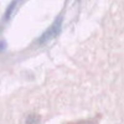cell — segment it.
Segmentation results:
<instances>
[{
	"label": "cell",
	"mask_w": 124,
	"mask_h": 124,
	"mask_svg": "<svg viewBox=\"0 0 124 124\" xmlns=\"http://www.w3.org/2000/svg\"><path fill=\"white\" fill-rule=\"evenodd\" d=\"M62 23H63V14H61V15H58V16L56 17V20L52 23V25H51V26L45 31V32L37 39L36 44H37V45H45V44L48 42V41L56 39V37L60 35V32H61Z\"/></svg>",
	"instance_id": "6da1fadb"
},
{
	"label": "cell",
	"mask_w": 124,
	"mask_h": 124,
	"mask_svg": "<svg viewBox=\"0 0 124 124\" xmlns=\"http://www.w3.org/2000/svg\"><path fill=\"white\" fill-rule=\"evenodd\" d=\"M99 120H101V116H96L93 118L75 120V122H70V123H66V124H99Z\"/></svg>",
	"instance_id": "7a4b0ae2"
},
{
	"label": "cell",
	"mask_w": 124,
	"mask_h": 124,
	"mask_svg": "<svg viewBox=\"0 0 124 124\" xmlns=\"http://www.w3.org/2000/svg\"><path fill=\"white\" fill-rule=\"evenodd\" d=\"M40 120H41L40 116H37V114H30L26 118V124H39Z\"/></svg>",
	"instance_id": "3957f363"
}]
</instances>
